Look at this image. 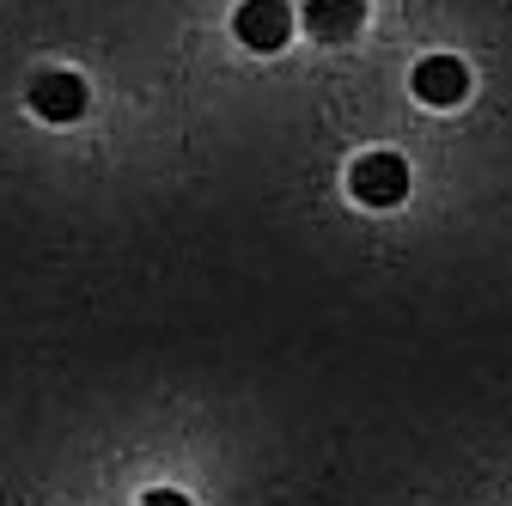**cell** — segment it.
<instances>
[{
  "label": "cell",
  "mask_w": 512,
  "mask_h": 506,
  "mask_svg": "<svg viewBox=\"0 0 512 506\" xmlns=\"http://www.w3.org/2000/svg\"><path fill=\"white\" fill-rule=\"evenodd\" d=\"M293 0H244V7L232 13V31H238V43L244 49H256V55H275V49H287V37H293Z\"/></svg>",
  "instance_id": "2"
},
{
  "label": "cell",
  "mask_w": 512,
  "mask_h": 506,
  "mask_svg": "<svg viewBox=\"0 0 512 506\" xmlns=\"http://www.w3.org/2000/svg\"><path fill=\"white\" fill-rule=\"evenodd\" d=\"M141 506H189V494H177V488H153Z\"/></svg>",
  "instance_id": "6"
},
{
  "label": "cell",
  "mask_w": 512,
  "mask_h": 506,
  "mask_svg": "<svg viewBox=\"0 0 512 506\" xmlns=\"http://www.w3.org/2000/svg\"><path fill=\"white\" fill-rule=\"evenodd\" d=\"M409 86H415V98H421V104L452 110V104H464V98H470V68H464L458 55H421V68L409 74Z\"/></svg>",
  "instance_id": "3"
},
{
  "label": "cell",
  "mask_w": 512,
  "mask_h": 506,
  "mask_svg": "<svg viewBox=\"0 0 512 506\" xmlns=\"http://www.w3.org/2000/svg\"><path fill=\"white\" fill-rule=\"evenodd\" d=\"M86 104H92V92H86L80 74H37L31 80V116L55 122V129H61V122H80Z\"/></svg>",
  "instance_id": "4"
},
{
  "label": "cell",
  "mask_w": 512,
  "mask_h": 506,
  "mask_svg": "<svg viewBox=\"0 0 512 506\" xmlns=\"http://www.w3.org/2000/svg\"><path fill=\"white\" fill-rule=\"evenodd\" d=\"M366 25V0H305V31L317 43H348Z\"/></svg>",
  "instance_id": "5"
},
{
  "label": "cell",
  "mask_w": 512,
  "mask_h": 506,
  "mask_svg": "<svg viewBox=\"0 0 512 506\" xmlns=\"http://www.w3.org/2000/svg\"><path fill=\"white\" fill-rule=\"evenodd\" d=\"M348 196H354L360 208H397V202L409 196V159L372 147V153L354 159V171H348Z\"/></svg>",
  "instance_id": "1"
}]
</instances>
